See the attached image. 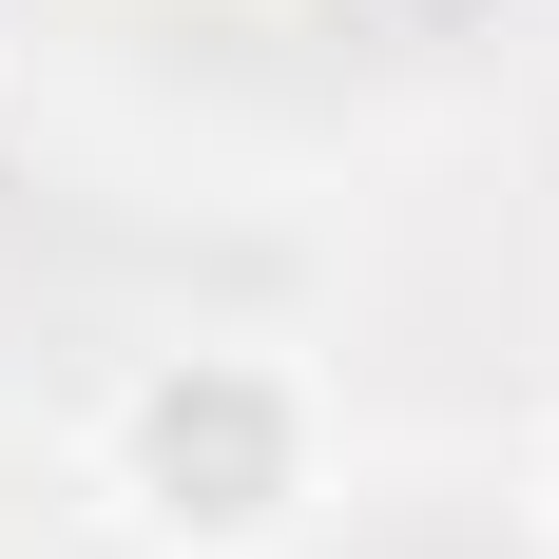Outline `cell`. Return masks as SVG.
<instances>
[{"instance_id": "1", "label": "cell", "mask_w": 559, "mask_h": 559, "mask_svg": "<svg viewBox=\"0 0 559 559\" xmlns=\"http://www.w3.org/2000/svg\"><path fill=\"white\" fill-rule=\"evenodd\" d=\"M347 559H521V540H502L483 502H386V521H367Z\"/></svg>"}, {"instance_id": "2", "label": "cell", "mask_w": 559, "mask_h": 559, "mask_svg": "<svg viewBox=\"0 0 559 559\" xmlns=\"http://www.w3.org/2000/svg\"><path fill=\"white\" fill-rule=\"evenodd\" d=\"M0 193H20V174H0ZM20 271H39V231H20V213H0V289H20Z\"/></svg>"}]
</instances>
